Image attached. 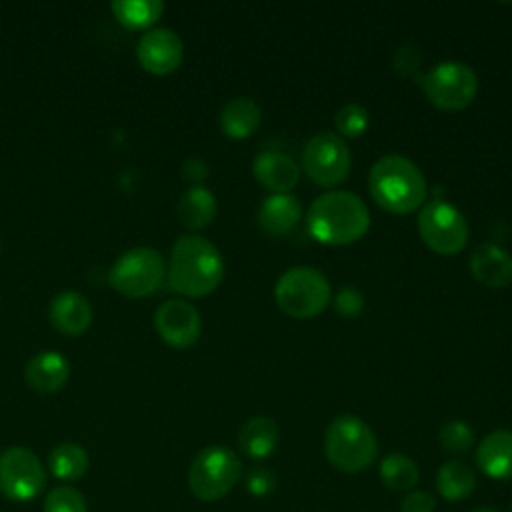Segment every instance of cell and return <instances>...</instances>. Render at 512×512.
<instances>
[{"mask_svg":"<svg viewBox=\"0 0 512 512\" xmlns=\"http://www.w3.org/2000/svg\"><path fill=\"white\" fill-rule=\"evenodd\" d=\"M224 278V260L220 250L204 236H180L168 262V282L178 294L200 298L218 288Z\"/></svg>","mask_w":512,"mask_h":512,"instance_id":"cell-1","label":"cell"},{"mask_svg":"<svg viewBox=\"0 0 512 512\" xmlns=\"http://www.w3.org/2000/svg\"><path fill=\"white\" fill-rule=\"evenodd\" d=\"M308 230L320 244L342 246L360 240L370 226L364 200L346 190L320 194L308 208Z\"/></svg>","mask_w":512,"mask_h":512,"instance_id":"cell-2","label":"cell"},{"mask_svg":"<svg viewBox=\"0 0 512 512\" xmlns=\"http://www.w3.org/2000/svg\"><path fill=\"white\" fill-rule=\"evenodd\" d=\"M368 188L374 202L392 214L414 212L428 194L422 170L400 154H386L374 162L368 174Z\"/></svg>","mask_w":512,"mask_h":512,"instance_id":"cell-3","label":"cell"},{"mask_svg":"<svg viewBox=\"0 0 512 512\" xmlns=\"http://www.w3.org/2000/svg\"><path fill=\"white\" fill-rule=\"evenodd\" d=\"M324 454L336 470L356 474L376 460L378 442L364 420L354 414H342L326 428Z\"/></svg>","mask_w":512,"mask_h":512,"instance_id":"cell-4","label":"cell"},{"mask_svg":"<svg viewBox=\"0 0 512 512\" xmlns=\"http://www.w3.org/2000/svg\"><path fill=\"white\" fill-rule=\"evenodd\" d=\"M332 290L328 278L312 266L288 268L274 286L278 308L298 320H308L322 314L330 302Z\"/></svg>","mask_w":512,"mask_h":512,"instance_id":"cell-5","label":"cell"},{"mask_svg":"<svg viewBox=\"0 0 512 512\" xmlns=\"http://www.w3.org/2000/svg\"><path fill=\"white\" fill-rule=\"evenodd\" d=\"M242 462L226 446L212 444L202 448L188 470V488L202 502L224 498L240 480Z\"/></svg>","mask_w":512,"mask_h":512,"instance_id":"cell-6","label":"cell"},{"mask_svg":"<svg viewBox=\"0 0 512 512\" xmlns=\"http://www.w3.org/2000/svg\"><path fill=\"white\" fill-rule=\"evenodd\" d=\"M164 274L162 254L150 246H136L116 258L108 272V282L128 298H144L160 288Z\"/></svg>","mask_w":512,"mask_h":512,"instance_id":"cell-7","label":"cell"},{"mask_svg":"<svg viewBox=\"0 0 512 512\" xmlns=\"http://www.w3.org/2000/svg\"><path fill=\"white\" fill-rule=\"evenodd\" d=\"M418 234L436 254L452 256L462 252L468 242V222L454 204L436 198L420 208Z\"/></svg>","mask_w":512,"mask_h":512,"instance_id":"cell-8","label":"cell"},{"mask_svg":"<svg viewBox=\"0 0 512 512\" xmlns=\"http://www.w3.org/2000/svg\"><path fill=\"white\" fill-rule=\"evenodd\" d=\"M420 80H422V90L426 98L436 108L446 112H456L466 108L478 92L476 72L464 62H456V60H446L436 64Z\"/></svg>","mask_w":512,"mask_h":512,"instance_id":"cell-9","label":"cell"},{"mask_svg":"<svg viewBox=\"0 0 512 512\" xmlns=\"http://www.w3.org/2000/svg\"><path fill=\"white\" fill-rule=\"evenodd\" d=\"M46 486L42 460L26 446H10L0 452V492L14 502L36 498Z\"/></svg>","mask_w":512,"mask_h":512,"instance_id":"cell-10","label":"cell"},{"mask_svg":"<svg viewBox=\"0 0 512 512\" xmlns=\"http://www.w3.org/2000/svg\"><path fill=\"white\" fill-rule=\"evenodd\" d=\"M302 164L306 174L318 186H336L350 174L352 156L344 140L332 132H318L302 150Z\"/></svg>","mask_w":512,"mask_h":512,"instance_id":"cell-11","label":"cell"},{"mask_svg":"<svg viewBox=\"0 0 512 512\" xmlns=\"http://www.w3.org/2000/svg\"><path fill=\"white\" fill-rule=\"evenodd\" d=\"M154 328L166 344L174 348H188L200 338L202 318L196 306L186 300L172 298L156 308Z\"/></svg>","mask_w":512,"mask_h":512,"instance_id":"cell-12","label":"cell"},{"mask_svg":"<svg viewBox=\"0 0 512 512\" xmlns=\"http://www.w3.org/2000/svg\"><path fill=\"white\" fill-rule=\"evenodd\" d=\"M136 56L144 70L152 74H170L182 62L184 44L170 28H150L140 36Z\"/></svg>","mask_w":512,"mask_h":512,"instance_id":"cell-13","label":"cell"},{"mask_svg":"<svg viewBox=\"0 0 512 512\" xmlns=\"http://www.w3.org/2000/svg\"><path fill=\"white\" fill-rule=\"evenodd\" d=\"M252 172L256 180L274 194H288L300 180L296 160L280 150H264L254 158Z\"/></svg>","mask_w":512,"mask_h":512,"instance_id":"cell-14","label":"cell"},{"mask_svg":"<svg viewBox=\"0 0 512 512\" xmlns=\"http://www.w3.org/2000/svg\"><path fill=\"white\" fill-rule=\"evenodd\" d=\"M52 326L66 334V336H78L88 330L92 324V304L90 300L74 290L60 292L52 298L50 310H48Z\"/></svg>","mask_w":512,"mask_h":512,"instance_id":"cell-15","label":"cell"},{"mask_svg":"<svg viewBox=\"0 0 512 512\" xmlns=\"http://www.w3.org/2000/svg\"><path fill=\"white\" fill-rule=\"evenodd\" d=\"M470 272L488 288H506L512 284V254L498 244L484 242L470 256Z\"/></svg>","mask_w":512,"mask_h":512,"instance_id":"cell-16","label":"cell"},{"mask_svg":"<svg viewBox=\"0 0 512 512\" xmlns=\"http://www.w3.org/2000/svg\"><path fill=\"white\" fill-rule=\"evenodd\" d=\"M70 376V362L56 350H42L34 354L24 368L28 386L40 394H52L60 390Z\"/></svg>","mask_w":512,"mask_h":512,"instance_id":"cell-17","label":"cell"},{"mask_svg":"<svg viewBox=\"0 0 512 512\" xmlns=\"http://www.w3.org/2000/svg\"><path fill=\"white\" fill-rule=\"evenodd\" d=\"M478 468L494 480L512 478V430H494L486 434L476 448Z\"/></svg>","mask_w":512,"mask_h":512,"instance_id":"cell-18","label":"cell"},{"mask_svg":"<svg viewBox=\"0 0 512 512\" xmlns=\"http://www.w3.org/2000/svg\"><path fill=\"white\" fill-rule=\"evenodd\" d=\"M262 122V108L248 96L228 100L220 110V128L228 138L242 140L252 136Z\"/></svg>","mask_w":512,"mask_h":512,"instance_id":"cell-19","label":"cell"},{"mask_svg":"<svg viewBox=\"0 0 512 512\" xmlns=\"http://www.w3.org/2000/svg\"><path fill=\"white\" fill-rule=\"evenodd\" d=\"M300 202L290 194L268 196L258 210V224L270 236L288 234L300 220Z\"/></svg>","mask_w":512,"mask_h":512,"instance_id":"cell-20","label":"cell"},{"mask_svg":"<svg viewBox=\"0 0 512 512\" xmlns=\"http://www.w3.org/2000/svg\"><path fill=\"white\" fill-rule=\"evenodd\" d=\"M278 440V424L268 416L248 418L238 432V446L252 460L268 458L276 450Z\"/></svg>","mask_w":512,"mask_h":512,"instance_id":"cell-21","label":"cell"},{"mask_svg":"<svg viewBox=\"0 0 512 512\" xmlns=\"http://www.w3.org/2000/svg\"><path fill=\"white\" fill-rule=\"evenodd\" d=\"M218 212V204L214 194L204 186H190L176 204V216L182 222V226L200 230L206 228Z\"/></svg>","mask_w":512,"mask_h":512,"instance_id":"cell-22","label":"cell"},{"mask_svg":"<svg viewBox=\"0 0 512 512\" xmlns=\"http://www.w3.org/2000/svg\"><path fill=\"white\" fill-rule=\"evenodd\" d=\"M476 488L474 470L462 460H448L436 472V490L446 500H464Z\"/></svg>","mask_w":512,"mask_h":512,"instance_id":"cell-23","label":"cell"},{"mask_svg":"<svg viewBox=\"0 0 512 512\" xmlns=\"http://www.w3.org/2000/svg\"><path fill=\"white\" fill-rule=\"evenodd\" d=\"M90 466L88 452L76 442H60L48 454V470L58 480H78Z\"/></svg>","mask_w":512,"mask_h":512,"instance_id":"cell-24","label":"cell"},{"mask_svg":"<svg viewBox=\"0 0 512 512\" xmlns=\"http://www.w3.org/2000/svg\"><path fill=\"white\" fill-rule=\"evenodd\" d=\"M116 20L132 30L150 28L164 12V2L160 0H116L110 4Z\"/></svg>","mask_w":512,"mask_h":512,"instance_id":"cell-25","label":"cell"},{"mask_svg":"<svg viewBox=\"0 0 512 512\" xmlns=\"http://www.w3.org/2000/svg\"><path fill=\"white\" fill-rule=\"evenodd\" d=\"M378 472H380L382 484L394 492H410L420 478L416 462L400 452L388 454L380 462Z\"/></svg>","mask_w":512,"mask_h":512,"instance_id":"cell-26","label":"cell"},{"mask_svg":"<svg viewBox=\"0 0 512 512\" xmlns=\"http://www.w3.org/2000/svg\"><path fill=\"white\" fill-rule=\"evenodd\" d=\"M438 444L450 454H466L474 444V430L464 420H450L440 428Z\"/></svg>","mask_w":512,"mask_h":512,"instance_id":"cell-27","label":"cell"},{"mask_svg":"<svg viewBox=\"0 0 512 512\" xmlns=\"http://www.w3.org/2000/svg\"><path fill=\"white\" fill-rule=\"evenodd\" d=\"M334 124L340 134H344L348 138H358L360 134L366 132V128L370 124V116L364 106L350 102V104H344L342 108H338V112L334 116Z\"/></svg>","mask_w":512,"mask_h":512,"instance_id":"cell-28","label":"cell"},{"mask_svg":"<svg viewBox=\"0 0 512 512\" xmlns=\"http://www.w3.org/2000/svg\"><path fill=\"white\" fill-rule=\"evenodd\" d=\"M44 512H88L86 498L72 486H56L44 498Z\"/></svg>","mask_w":512,"mask_h":512,"instance_id":"cell-29","label":"cell"},{"mask_svg":"<svg viewBox=\"0 0 512 512\" xmlns=\"http://www.w3.org/2000/svg\"><path fill=\"white\" fill-rule=\"evenodd\" d=\"M334 308L342 318H356L364 310V296L354 286H342L334 298Z\"/></svg>","mask_w":512,"mask_h":512,"instance_id":"cell-30","label":"cell"},{"mask_svg":"<svg viewBox=\"0 0 512 512\" xmlns=\"http://www.w3.org/2000/svg\"><path fill=\"white\" fill-rule=\"evenodd\" d=\"M244 486L252 496H268L276 490V474L270 468L256 466L246 474Z\"/></svg>","mask_w":512,"mask_h":512,"instance_id":"cell-31","label":"cell"},{"mask_svg":"<svg viewBox=\"0 0 512 512\" xmlns=\"http://www.w3.org/2000/svg\"><path fill=\"white\" fill-rule=\"evenodd\" d=\"M420 52L414 48V46H400L394 54V60H392V66L396 68V72L400 76H406V78H414L418 68H420Z\"/></svg>","mask_w":512,"mask_h":512,"instance_id":"cell-32","label":"cell"},{"mask_svg":"<svg viewBox=\"0 0 512 512\" xmlns=\"http://www.w3.org/2000/svg\"><path fill=\"white\" fill-rule=\"evenodd\" d=\"M436 498L426 490H410L400 504V512H434Z\"/></svg>","mask_w":512,"mask_h":512,"instance_id":"cell-33","label":"cell"},{"mask_svg":"<svg viewBox=\"0 0 512 512\" xmlns=\"http://www.w3.org/2000/svg\"><path fill=\"white\" fill-rule=\"evenodd\" d=\"M208 176V164L202 158H188L182 164V178L192 186H200V182Z\"/></svg>","mask_w":512,"mask_h":512,"instance_id":"cell-34","label":"cell"},{"mask_svg":"<svg viewBox=\"0 0 512 512\" xmlns=\"http://www.w3.org/2000/svg\"><path fill=\"white\" fill-rule=\"evenodd\" d=\"M472 512H498V510H494V508H490V506H480V508H476V510H472Z\"/></svg>","mask_w":512,"mask_h":512,"instance_id":"cell-35","label":"cell"},{"mask_svg":"<svg viewBox=\"0 0 512 512\" xmlns=\"http://www.w3.org/2000/svg\"><path fill=\"white\" fill-rule=\"evenodd\" d=\"M510 512H512V504H510Z\"/></svg>","mask_w":512,"mask_h":512,"instance_id":"cell-36","label":"cell"}]
</instances>
